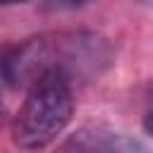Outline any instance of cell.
Returning a JSON list of instances; mask_svg holds the SVG:
<instances>
[{
  "label": "cell",
  "mask_w": 153,
  "mask_h": 153,
  "mask_svg": "<svg viewBox=\"0 0 153 153\" xmlns=\"http://www.w3.org/2000/svg\"><path fill=\"white\" fill-rule=\"evenodd\" d=\"M57 2H62V5H81L86 0H57Z\"/></svg>",
  "instance_id": "5b68a950"
},
{
  "label": "cell",
  "mask_w": 153,
  "mask_h": 153,
  "mask_svg": "<svg viewBox=\"0 0 153 153\" xmlns=\"http://www.w3.org/2000/svg\"><path fill=\"white\" fill-rule=\"evenodd\" d=\"M143 127H146V131L153 136V105L148 108V112L143 115Z\"/></svg>",
  "instance_id": "277c9868"
},
{
  "label": "cell",
  "mask_w": 153,
  "mask_h": 153,
  "mask_svg": "<svg viewBox=\"0 0 153 153\" xmlns=\"http://www.w3.org/2000/svg\"><path fill=\"white\" fill-rule=\"evenodd\" d=\"M55 153H148V148L134 136L108 127H81L67 136Z\"/></svg>",
  "instance_id": "3957f363"
},
{
  "label": "cell",
  "mask_w": 153,
  "mask_h": 153,
  "mask_svg": "<svg viewBox=\"0 0 153 153\" xmlns=\"http://www.w3.org/2000/svg\"><path fill=\"white\" fill-rule=\"evenodd\" d=\"M2 115H5V108H2V100H0V122H2Z\"/></svg>",
  "instance_id": "52a82bcc"
},
{
  "label": "cell",
  "mask_w": 153,
  "mask_h": 153,
  "mask_svg": "<svg viewBox=\"0 0 153 153\" xmlns=\"http://www.w3.org/2000/svg\"><path fill=\"white\" fill-rule=\"evenodd\" d=\"M108 50L96 36L60 33L53 38H31L5 60V76L14 86H31L45 74H60L69 81L76 74L98 72Z\"/></svg>",
  "instance_id": "6da1fadb"
},
{
  "label": "cell",
  "mask_w": 153,
  "mask_h": 153,
  "mask_svg": "<svg viewBox=\"0 0 153 153\" xmlns=\"http://www.w3.org/2000/svg\"><path fill=\"white\" fill-rule=\"evenodd\" d=\"M17 2H26V0H0V5H17Z\"/></svg>",
  "instance_id": "8992f818"
},
{
  "label": "cell",
  "mask_w": 153,
  "mask_h": 153,
  "mask_svg": "<svg viewBox=\"0 0 153 153\" xmlns=\"http://www.w3.org/2000/svg\"><path fill=\"white\" fill-rule=\"evenodd\" d=\"M74 110L72 81L60 74H45L29 86V93L14 117L12 139L19 148L33 151L53 143L69 124Z\"/></svg>",
  "instance_id": "7a4b0ae2"
}]
</instances>
